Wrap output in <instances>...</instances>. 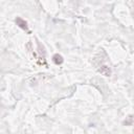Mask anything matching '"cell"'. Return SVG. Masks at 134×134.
<instances>
[{
	"instance_id": "obj_1",
	"label": "cell",
	"mask_w": 134,
	"mask_h": 134,
	"mask_svg": "<svg viewBox=\"0 0 134 134\" xmlns=\"http://www.w3.org/2000/svg\"><path fill=\"white\" fill-rule=\"evenodd\" d=\"M16 23H17V25H18L19 27H21L22 29L28 31V26H27V23H26L25 20H23V19H21V18H17V19H16Z\"/></svg>"
},
{
	"instance_id": "obj_2",
	"label": "cell",
	"mask_w": 134,
	"mask_h": 134,
	"mask_svg": "<svg viewBox=\"0 0 134 134\" xmlns=\"http://www.w3.org/2000/svg\"><path fill=\"white\" fill-rule=\"evenodd\" d=\"M52 60H53V62H54V64L55 65H61L62 63H63V57L61 55V54H59V53H57V54H54L53 55V58H52Z\"/></svg>"
}]
</instances>
